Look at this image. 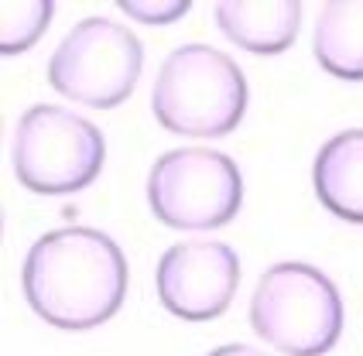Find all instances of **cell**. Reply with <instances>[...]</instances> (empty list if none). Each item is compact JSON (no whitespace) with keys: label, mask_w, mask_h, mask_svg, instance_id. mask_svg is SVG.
Instances as JSON below:
<instances>
[{"label":"cell","mask_w":363,"mask_h":356,"mask_svg":"<svg viewBox=\"0 0 363 356\" xmlns=\"http://www.w3.org/2000/svg\"><path fill=\"white\" fill-rule=\"evenodd\" d=\"M21 284L31 312L65 333L96 329L127 298L121 243L93 226H62L31 243Z\"/></svg>","instance_id":"1"},{"label":"cell","mask_w":363,"mask_h":356,"mask_svg":"<svg viewBox=\"0 0 363 356\" xmlns=\"http://www.w3.org/2000/svg\"><path fill=\"white\" fill-rule=\"evenodd\" d=\"M247 76L213 45H179L168 52L151 89V110L168 134L226 138L247 113Z\"/></svg>","instance_id":"2"},{"label":"cell","mask_w":363,"mask_h":356,"mask_svg":"<svg viewBox=\"0 0 363 356\" xmlns=\"http://www.w3.org/2000/svg\"><path fill=\"white\" fill-rule=\"evenodd\" d=\"M250 329L284 356H325L343 333V298L325 271L281 260L250 295Z\"/></svg>","instance_id":"3"},{"label":"cell","mask_w":363,"mask_h":356,"mask_svg":"<svg viewBox=\"0 0 363 356\" xmlns=\"http://www.w3.org/2000/svg\"><path fill=\"white\" fill-rule=\"evenodd\" d=\"M11 161L18 182L35 196H72L103 172L106 140L93 120L69 106L35 103L18 117Z\"/></svg>","instance_id":"4"},{"label":"cell","mask_w":363,"mask_h":356,"mask_svg":"<svg viewBox=\"0 0 363 356\" xmlns=\"http://www.w3.org/2000/svg\"><path fill=\"white\" fill-rule=\"evenodd\" d=\"M144 69V48L127 24L82 18L69 28L48 59L52 89L79 106L113 110L134 93Z\"/></svg>","instance_id":"5"},{"label":"cell","mask_w":363,"mask_h":356,"mask_svg":"<svg viewBox=\"0 0 363 356\" xmlns=\"http://www.w3.org/2000/svg\"><path fill=\"white\" fill-rule=\"evenodd\" d=\"M151 213L172 230H216L243 206L237 161L213 148H175L151 165Z\"/></svg>","instance_id":"6"},{"label":"cell","mask_w":363,"mask_h":356,"mask_svg":"<svg viewBox=\"0 0 363 356\" xmlns=\"http://www.w3.org/2000/svg\"><path fill=\"white\" fill-rule=\"evenodd\" d=\"M240 284V257L220 240L172 243L155 267V288L162 305L185 322L220 318Z\"/></svg>","instance_id":"7"},{"label":"cell","mask_w":363,"mask_h":356,"mask_svg":"<svg viewBox=\"0 0 363 356\" xmlns=\"http://www.w3.org/2000/svg\"><path fill=\"white\" fill-rule=\"evenodd\" d=\"M213 21L233 45L254 55H281L302 28L298 0H223Z\"/></svg>","instance_id":"8"},{"label":"cell","mask_w":363,"mask_h":356,"mask_svg":"<svg viewBox=\"0 0 363 356\" xmlns=\"http://www.w3.org/2000/svg\"><path fill=\"white\" fill-rule=\"evenodd\" d=\"M315 196L333 216L363 223V127L325 140L312 165Z\"/></svg>","instance_id":"9"},{"label":"cell","mask_w":363,"mask_h":356,"mask_svg":"<svg viewBox=\"0 0 363 356\" xmlns=\"http://www.w3.org/2000/svg\"><path fill=\"white\" fill-rule=\"evenodd\" d=\"M312 52L329 76L363 82V0L325 4L315 21Z\"/></svg>","instance_id":"10"},{"label":"cell","mask_w":363,"mask_h":356,"mask_svg":"<svg viewBox=\"0 0 363 356\" xmlns=\"http://www.w3.org/2000/svg\"><path fill=\"white\" fill-rule=\"evenodd\" d=\"M55 14L52 0H4L0 4V48L4 55H21L45 35Z\"/></svg>","instance_id":"11"},{"label":"cell","mask_w":363,"mask_h":356,"mask_svg":"<svg viewBox=\"0 0 363 356\" xmlns=\"http://www.w3.org/2000/svg\"><path fill=\"white\" fill-rule=\"evenodd\" d=\"M117 7H121L127 18L158 28V24H172L182 14H189L192 11V0H121Z\"/></svg>","instance_id":"12"},{"label":"cell","mask_w":363,"mask_h":356,"mask_svg":"<svg viewBox=\"0 0 363 356\" xmlns=\"http://www.w3.org/2000/svg\"><path fill=\"white\" fill-rule=\"evenodd\" d=\"M206 356H267L261 350H254V346H243V343H226V346H216L213 353Z\"/></svg>","instance_id":"13"}]
</instances>
